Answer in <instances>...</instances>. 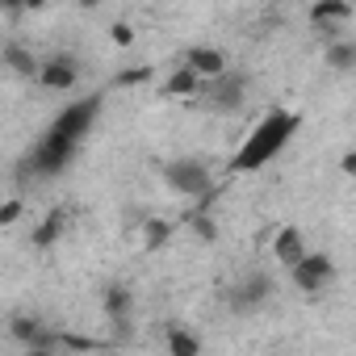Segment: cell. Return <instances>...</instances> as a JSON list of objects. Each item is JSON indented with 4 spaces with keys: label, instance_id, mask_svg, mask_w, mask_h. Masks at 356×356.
Masks as SVG:
<instances>
[{
    "label": "cell",
    "instance_id": "obj_23",
    "mask_svg": "<svg viewBox=\"0 0 356 356\" xmlns=\"http://www.w3.org/2000/svg\"><path fill=\"white\" fill-rule=\"evenodd\" d=\"M0 9H5V13H22L26 0H0Z\"/></svg>",
    "mask_w": 356,
    "mask_h": 356
},
{
    "label": "cell",
    "instance_id": "obj_11",
    "mask_svg": "<svg viewBox=\"0 0 356 356\" xmlns=\"http://www.w3.org/2000/svg\"><path fill=\"white\" fill-rule=\"evenodd\" d=\"M310 22H352V5L348 0H318V5L310 9Z\"/></svg>",
    "mask_w": 356,
    "mask_h": 356
},
{
    "label": "cell",
    "instance_id": "obj_16",
    "mask_svg": "<svg viewBox=\"0 0 356 356\" xmlns=\"http://www.w3.org/2000/svg\"><path fill=\"white\" fill-rule=\"evenodd\" d=\"M105 310L122 323V318H126V310H130V293H126V289H109V293H105Z\"/></svg>",
    "mask_w": 356,
    "mask_h": 356
},
{
    "label": "cell",
    "instance_id": "obj_19",
    "mask_svg": "<svg viewBox=\"0 0 356 356\" xmlns=\"http://www.w3.org/2000/svg\"><path fill=\"white\" fill-rule=\"evenodd\" d=\"M327 55H331V63H335V67H352V47H343V42H339V47H331Z\"/></svg>",
    "mask_w": 356,
    "mask_h": 356
},
{
    "label": "cell",
    "instance_id": "obj_21",
    "mask_svg": "<svg viewBox=\"0 0 356 356\" xmlns=\"http://www.w3.org/2000/svg\"><path fill=\"white\" fill-rule=\"evenodd\" d=\"M17 214H22V202H9L5 210H0V227H9V222H13Z\"/></svg>",
    "mask_w": 356,
    "mask_h": 356
},
{
    "label": "cell",
    "instance_id": "obj_9",
    "mask_svg": "<svg viewBox=\"0 0 356 356\" xmlns=\"http://www.w3.org/2000/svg\"><path fill=\"white\" fill-rule=\"evenodd\" d=\"M210 101H214V109H239V101H243V80H239V76H222V80L214 84Z\"/></svg>",
    "mask_w": 356,
    "mask_h": 356
},
{
    "label": "cell",
    "instance_id": "obj_24",
    "mask_svg": "<svg viewBox=\"0 0 356 356\" xmlns=\"http://www.w3.org/2000/svg\"><path fill=\"white\" fill-rule=\"evenodd\" d=\"M38 5H47V0H26V9H38Z\"/></svg>",
    "mask_w": 356,
    "mask_h": 356
},
{
    "label": "cell",
    "instance_id": "obj_22",
    "mask_svg": "<svg viewBox=\"0 0 356 356\" xmlns=\"http://www.w3.org/2000/svg\"><path fill=\"white\" fill-rule=\"evenodd\" d=\"M193 227H197V235H202V239H214V227H210V218H206V214H197V218H193Z\"/></svg>",
    "mask_w": 356,
    "mask_h": 356
},
{
    "label": "cell",
    "instance_id": "obj_15",
    "mask_svg": "<svg viewBox=\"0 0 356 356\" xmlns=\"http://www.w3.org/2000/svg\"><path fill=\"white\" fill-rule=\"evenodd\" d=\"M168 348H172V356H193L202 343H197L193 335H185V331H172V335H168Z\"/></svg>",
    "mask_w": 356,
    "mask_h": 356
},
{
    "label": "cell",
    "instance_id": "obj_12",
    "mask_svg": "<svg viewBox=\"0 0 356 356\" xmlns=\"http://www.w3.org/2000/svg\"><path fill=\"white\" fill-rule=\"evenodd\" d=\"M197 88H202V76H197L193 67H181V72L168 80V88H163V92H172V97H193Z\"/></svg>",
    "mask_w": 356,
    "mask_h": 356
},
{
    "label": "cell",
    "instance_id": "obj_8",
    "mask_svg": "<svg viewBox=\"0 0 356 356\" xmlns=\"http://www.w3.org/2000/svg\"><path fill=\"white\" fill-rule=\"evenodd\" d=\"M38 80H42L47 88H72V84H76V63H72V59H51V63L38 72Z\"/></svg>",
    "mask_w": 356,
    "mask_h": 356
},
{
    "label": "cell",
    "instance_id": "obj_5",
    "mask_svg": "<svg viewBox=\"0 0 356 356\" xmlns=\"http://www.w3.org/2000/svg\"><path fill=\"white\" fill-rule=\"evenodd\" d=\"M289 273H293V285L298 289H306V293H323L327 285H331V277H335V264H331V256H302V260H293L289 264Z\"/></svg>",
    "mask_w": 356,
    "mask_h": 356
},
{
    "label": "cell",
    "instance_id": "obj_6",
    "mask_svg": "<svg viewBox=\"0 0 356 356\" xmlns=\"http://www.w3.org/2000/svg\"><path fill=\"white\" fill-rule=\"evenodd\" d=\"M185 67H193L197 76H222L227 72V59L214 47H189L185 51Z\"/></svg>",
    "mask_w": 356,
    "mask_h": 356
},
{
    "label": "cell",
    "instance_id": "obj_3",
    "mask_svg": "<svg viewBox=\"0 0 356 356\" xmlns=\"http://www.w3.org/2000/svg\"><path fill=\"white\" fill-rule=\"evenodd\" d=\"M163 181H168V189L185 193V197H206L210 193V172H206L202 159H172L163 168Z\"/></svg>",
    "mask_w": 356,
    "mask_h": 356
},
{
    "label": "cell",
    "instance_id": "obj_13",
    "mask_svg": "<svg viewBox=\"0 0 356 356\" xmlns=\"http://www.w3.org/2000/svg\"><path fill=\"white\" fill-rule=\"evenodd\" d=\"M264 298H268V281H264V277H252V281L235 293V306H239V310H252V306H260Z\"/></svg>",
    "mask_w": 356,
    "mask_h": 356
},
{
    "label": "cell",
    "instance_id": "obj_25",
    "mask_svg": "<svg viewBox=\"0 0 356 356\" xmlns=\"http://www.w3.org/2000/svg\"><path fill=\"white\" fill-rule=\"evenodd\" d=\"M80 5H84V9H92V5H101V0H80Z\"/></svg>",
    "mask_w": 356,
    "mask_h": 356
},
{
    "label": "cell",
    "instance_id": "obj_17",
    "mask_svg": "<svg viewBox=\"0 0 356 356\" xmlns=\"http://www.w3.org/2000/svg\"><path fill=\"white\" fill-rule=\"evenodd\" d=\"M59 231H63V214H51V218H47L42 227H38V235H34V243H38V248H47L51 239H59Z\"/></svg>",
    "mask_w": 356,
    "mask_h": 356
},
{
    "label": "cell",
    "instance_id": "obj_18",
    "mask_svg": "<svg viewBox=\"0 0 356 356\" xmlns=\"http://www.w3.org/2000/svg\"><path fill=\"white\" fill-rule=\"evenodd\" d=\"M168 231H172V227H168V222H159V218H155V222H147V248H159V243L168 239Z\"/></svg>",
    "mask_w": 356,
    "mask_h": 356
},
{
    "label": "cell",
    "instance_id": "obj_10",
    "mask_svg": "<svg viewBox=\"0 0 356 356\" xmlns=\"http://www.w3.org/2000/svg\"><path fill=\"white\" fill-rule=\"evenodd\" d=\"M13 335H17L22 343L38 348V352H42V348H55V335H47V331L34 323V318H13Z\"/></svg>",
    "mask_w": 356,
    "mask_h": 356
},
{
    "label": "cell",
    "instance_id": "obj_20",
    "mask_svg": "<svg viewBox=\"0 0 356 356\" xmlns=\"http://www.w3.org/2000/svg\"><path fill=\"white\" fill-rule=\"evenodd\" d=\"M113 42H118V47H130V42H134V30H130V26H113Z\"/></svg>",
    "mask_w": 356,
    "mask_h": 356
},
{
    "label": "cell",
    "instance_id": "obj_1",
    "mask_svg": "<svg viewBox=\"0 0 356 356\" xmlns=\"http://www.w3.org/2000/svg\"><path fill=\"white\" fill-rule=\"evenodd\" d=\"M293 130H298V113H289V109H273L264 122H256V130L243 138V147L235 151V159H231V172H256V168H264L273 155H281V147L293 138Z\"/></svg>",
    "mask_w": 356,
    "mask_h": 356
},
{
    "label": "cell",
    "instance_id": "obj_2",
    "mask_svg": "<svg viewBox=\"0 0 356 356\" xmlns=\"http://www.w3.org/2000/svg\"><path fill=\"white\" fill-rule=\"evenodd\" d=\"M76 147H80V143L63 138L59 130H47V138H42V143L30 151V159H26V176H55V172H63V168L72 163Z\"/></svg>",
    "mask_w": 356,
    "mask_h": 356
},
{
    "label": "cell",
    "instance_id": "obj_14",
    "mask_svg": "<svg viewBox=\"0 0 356 356\" xmlns=\"http://www.w3.org/2000/svg\"><path fill=\"white\" fill-rule=\"evenodd\" d=\"M5 63H9L13 72H22V76H34V72H38L34 55H30V51H22V47H9V51H5Z\"/></svg>",
    "mask_w": 356,
    "mask_h": 356
},
{
    "label": "cell",
    "instance_id": "obj_7",
    "mask_svg": "<svg viewBox=\"0 0 356 356\" xmlns=\"http://www.w3.org/2000/svg\"><path fill=\"white\" fill-rule=\"evenodd\" d=\"M273 256L289 268L293 260H302L306 256V243H302V231L298 227H285V231H277V239H273Z\"/></svg>",
    "mask_w": 356,
    "mask_h": 356
},
{
    "label": "cell",
    "instance_id": "obj_4",
    "mask_svg": "<svg viewBox=\"0 0 356 356\" xmlns=\"http://www.w3.org/2000/svg\"><path fill=\"white\" fill-rule=\"evenodd\" d=\"M97 113H101V97H84V101H76V105H67L59 118H55V126L51 130H59L63 138H72V143H80L88 130H92V122H97Z\"/></svg>",
    "mask_w": 356,
    "mask_h": 356
}]
</instances>
